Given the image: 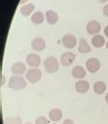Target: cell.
Returning <instances> with one entry per match:
<instances>
[{
  "instance_id": "cb8c5ba5",
  "label": "cell",
  "mask_w": 108,
  "mask_h": 124,
  "mask_svg": "<svg viewBox=\"0 0 108 124\" xmlns=\"http://www.w3.org/2000/svg\"><path fill=\"white\" fill-rule=\"evenodd\" d=\"M104 35H105L108 38V25L105 27V28H104Z\"/></svg>"
},
{
  "instance_id": "603a6c76",
  "label": "cell",
  "mask_w": 108,
  "mask_h": 124,
  "mask_svg": "<svg viewBox=\"0 0 108 124\" xmlns=\"http://www.w3.org/2000/svg\"><path fill=\"white\" fill-rule=\"evenodd\" d=\"M62 124H74V122H73V120H71V119H67V120H65L63 121Z\"/></svg>"
},
{
  "instance_id": "3957f363",
  "label": "cell",
  "mask_w": 108,
  "mask_h": 124,
  "mask_svg": "<svg viewBox=\"0 0 108 124\" xmlns=\"http://www.w3.org/2000/svg\"><path fill=\"white\" fill-rule=\"evenodd\" d=\"M41 76H42V73L38 68L28 69L27 71V74H26V77H27V81L31 84H35L37 82H39L41 79Z\"/></svg>"
},
{
  "instance_id": "7a4b0ae2",
  "label": "cell",
  "mask_w": 108,
  "mask_h": 124,
  "mask_svg": "<svg viewBox=\"0 0 108 124\" xmlns=\"http://www.w3.org/2000/svg\"><path fill=\"white\" fill-rule=\"evenodd\" d=\"M44 67H45L47 73H49V74L56 73L59 69V62L57 59L53 56L48 57L44 61Z\"/></svg>"
},
{
  "instance_id": "4316f807",
  "label": "cell",
  "mask_w": 108,
  "mask_h": 124,
  "mask_svg": "<svg viewBox=\"0 0 108 124\" xmlns=\"http://www.w3.org/2000/svg\"><path fill=\"white\" fill-rule=\"evenodd\" d=\"M105 101H106V103L108 104V93L106 94V96H105Z\"/></svg>"
},
{
  "instance_id": "52a82bcc",
  "label": "cell",
  "mask_w": 108,
  "mask_h": 124,
  "mask_svg": "<svg viewBox=\"0 0 108 124\" xmlns=\"http://www.w3.org/2000/svg\"><path fill=\"white\" fill-rule=\"evenodd\" d=\"M86 30H87V32L91 35H94V34L96 35L101 31V24L97 20H91L87 23Z\"/></svg>"
},
{
  "instance_id": "f546056e",
  "label": "cell",
  "mask_w": 108,
  "mask_h": 124,
  "mask_svg": "<svg viewBox=\"0 0 108 124\" xmlns=\"http://www.w3.org/2000/svg\"><path fill=\"white\" fill-rule=\"evenodd\" d=\"M26 124H32V123H30V122H27V123H26Z\"/></svg>"
},
{
  "instance_id": "8fae6325",
  "label": "cell",
  "mask_w": 108,
  "mask_h": 124,
  "mask_svg": "<svg viewBox=\"0 0 108 124\" xmlns=\"http://www.w3.org/2000/svg\"><path fill=\"white\" fill-rule=\"evenodd\" d=\"M90 88L89 83L86 80H80L75 84V90L79 94H85Z\"/></svg>"
},
{
  "instance_id": "277c9868",
  "label": "cell",
  "mask_w": 108,
  "mask_h": 124,
  "mask_svg": "<svg viewBox=\"0 0 108 124\" xmlns=\"http://www.w3.org/2000/svg\"><path fill=\"white\" fill-rule=\"evenodd\" d=\"M101 67V62L96 58H90L86 61V69L90 72L91 74H94Z\"/></svg>"
},
{
  "instance_id": "ffe728a7",
  "label": "cell",
  "mask_w": 108,
  "mask_h": 124,
  "mask_svg": "<svg viewBox=\"0 0 108 124\" xmlns=\"http://www.w3.org/2000/svg\"><path fill=\"white\" fill-rule=\"evenodd\" d=\"M22 123V120L19 117H9L7 118L5 120L4 124H21Z\"/></svg>"
},
{
  "instance_id": "484cf974",
  "label": "cell",
  "mask_w": 108,
  "mask_h": 124,
  "mask_svg": "<svg viewBox=\"0 0 108 124\" xmlns=\"http://www.w3.org/2000/svg\"><path fill=\"white\" fill-rule=\"evenodd\" d=\"M1 77H2V82H1V85H4V76L2 75Z\"/></svg>"
},
{
  "instance_id": "e0dca14e",
  "label": "cell",
  "mask_w": 108,
  "mask_h": 124,
  "mask_svg": "<svg viewBox=\"0 0 108 124\" xmlns=\"http://www.w3.org/2000/svg\"><path fill=\"white\" fill-rule=\"evenodd\" d=\"M78 51H79V53H88L91 52V47L89 46L88 42L83 38H81V40H80V41H79Z\"/></svg>"
},
{
  "instance_id": "ac0fdd59",
  "label": "cell",
  "mask_w": 108,
  "mask_h": 124,
  "mask_svg": "<svg viewBox=\"0 0 108 124\" xmlns=\"http://www.w3.org/2000/svg\"><path fill=\"white\" fill-rule=\"evenodd\" d=\"M34 9H35V5L32 4V3L24 5L20 8V13L22 14L23 16H25V17H27L34 11Z\"/></svg>"
},
{
  "instance_id": "f1b7e54d",
  "label": "cell",
  "mask_w": 108,
  "mask_h": 124,
  "mask_svg": "<svg viewBox=\"0 0 108 124\" xmlns=\"http://www.w3.org/2000/svg\"><path fill=\"white\" fill-rule=\"evenodd\" d=\"M106 48H107V50H108V41H107V43H106Z\"/></svg>"
},
{
  "instance_id": "83f0119b",
  "label": "cell",
  "mask_w": 108,
  "mask_h": 124,
  "mask_svg": "<svg viewBox=\"0 0 108 124\" xmlns=\"http://www.w3.org/2000/svg\"><path fill=\"white\" fill-rule=\"evenodd\" d=\"M99 1L101 2V3H106L108 0H99Z\"/></svg>"
},
{
  "instance_id": "d4e9b609",
  "label": "cell",
  "mask_w": 108,
  "mask_h": 124,
  "mask_svg": "<svg viewBox=\"0 0 108 124\" xmlns=\"http://www.w3.org/2000/svg\"><path fill=\"white\" fill-rule=\"evenodd\" d=\"M27 1H28V0H20V4H24V3H26Z\"/></svg>"
},
{
  "instance_id": "2e32d148",
  "label": "cell",
  "mask_w": 108,
  "mask_h": 124,
  "mask_svg": "<svg viewBox=\"0 0 108 124\" xmlns=\"http://www.w3.org/2000/svg\"><path fill=\"white\" fill-rule=\"evenodd\" d=\"M46 17H44V14L41 11H37L32 15L31 17V22L35 25H40L41 23H43Z\"/></svg>"
},
{
  "instance_id": "6da1fadb",
  "label": "cell",
  "mask_w": 108,
  "mask_h": 124,
  "mask_svg": "<svg viewBox=\"0 0 108 124\" xmlns=\"http://www.w3.org/2000/svg\"><path fill=\"white\" fill-rule=\"evenodd\" d=\"M26 86H27V82L20 75H14L9 79V88L15 89V90H20V89L25 88Z\"/></svg>"
},
{
  "instance_id": "7c38bea8",
  "label": "cell",
  "mask_w": 108,
  "mask_h": 124,
  "mask_svg": "<svg viewBox=\"0 0 108 124\" xmlns=\"http://www.w3.org/2000/svg\"><path fill=\"white\" fill-rule=\"evenodd\" d=\"M72 76H73V78H76V79H82L83 77H85L86 71L82 66L77 65V66H75L73 69H72Z\"/></svg>"
},
{
  "instance_id": "4fadbf2b",
  "label": "cell",
  "mask_w": 108,
  "mask_h": 124,
  "mask_svg": "<svg viewBox=\"0 0 108 124\" xmlns=\"http://www.w3.org/2000/svg\"><path fill=\"white\" fill-rule=\"evenodd\" d=\"M45 17H46V19H47L48 23L50 24V25L56 24L59 19L58 14L56 13L55 11H53V10H48V11L46 12Z\"/></svg>"
},
{
  "instance_id": "ba28073f",
  "label": "cell",
  "mask_w": 108,
  "mask_h": 124,
  "mask_svg": "<svg viewBox=\"0 0 108 124\" xmlns=\"http://www.w3.org/2000/svg\"><path fill=\"white\" fill-rule=\"evenodd\" d=\"M75 60V54L71 53V52H67L64 53L61 56V62L63 66H69L71 65L72 62Z\"/></svg>"
},
{
  "instance_id": "d6986e66",
  "label": "cell",
  "mask_w": 108,
  "mask_h": 124,
  "mask_svg": "<svg viewBox=\"0 0 108 124\" xmlns=\"http://www.w3.org/2000/svg\"><path fill=\"white\" fill-rule=\"evenodd\" d=\"M106 90V85L103 81H97L94 85V91L98 95L104 94Z\"/></svg>"
},
{
  "instance_id": "9c48e42d",
  "label": "cell",
  "mask_w": 108,
  "mask_h": 124,
  "mask_svg": "<svg viewBox=\"0 0 108 124\" xmlns=\"http://www.w3.org/2000/svg\"><path fill=\"white\" fill-rule=\"evenodd\" d=\"M31 47L32 49L36 52H41L45 49L46 47V42L45 40H43L42 38H40V37H37L34 40H32L31 42Z\"/></svg>"
},
{
  "instance_id": "5b68a950",
  "label": "cell",
  "mask_w": 108,
  "mask_h": 124,
  "mask_svg": "<svg viewBox=\"0 0 108 124\" xmlns=\"http://www.w3.org/2000/svg\"><path fill=\"white\" fill-rule=\"evenodd\" d=\"M62 44L67 49H73L77 44L76 37L72 34H65L62 37Z\"/></svg>"
},
{
  "instance_id": "5bb4252c",
  "label": "cell",
  "mask_w": 108,
  "mask_h": 124,
  "mask_svg": "<svg viewBox=\"0 0 108 124\" xmlns=\"http://www.w3.org/2000/svg\"><path fill=\"white\" fill-rule=\"evenodd\" d=\"M49 117H50V120L54 121V122L60 121L62 118V111L59 108H53L50 111Z\"/></svg>"
},
{
  "instance_id": "44dd1931",
  "label": "cell",
  "mask_w": 108,
  "mask_h": 124,
  "mask_svg": "<svg viewBox=\"0 0 108 124\" xmlns=\"http://www.w3.org/2000/svg\"><path fill=\"white\" fill-rule=\"evenodd\" d=\"M35 124H49V121L47 120V118L44 116H40L38 117L35 120Z\"/></svg>"
},
{
  "instance_id": "30bf717a",
  "label": "cell",
  "mask_w": 108,
  "mask_h": 124,
  "mask_svg": "<svg viewBox=\"0 0 108 124\" xmlns=\"http://www.w3.org/2000/svg\"><path fill=\"white\" fill-rule=\"evenodd\" d=\"M26 70H27V67H26V65L21 62L14 63L13 65H12V67H11V72H12V74L15 75H23V74L26 73Z\"/></svg>"
},
{
  "instance_id": "9a60e30c",
  "label": "cell",
  "mask_w": 108,
  "mask_h": 124,
  "mask_svg": "<svg viewBox=\"0 0 108 124\" xmlns=\"http://www.w3.org/2000/svg\"><path fill=\"white\" fill-rule=\"evenodd\" d=\"M92 44L94 46L95 48H101L105 44V40H104V36L96 34L93 37L92 39Z\"/></svg>"
},
{
  "instance_id": "7402d4cb",
  "label": "cell",
  "mask_w": 108,
  "mask_h": 124,
  "mask_svg": "<svg viewBox=\"0 0 108 124\" xmlns=\"http://www.w3.org/2000/svg\"><path fill=\"white\" fill-rule=\"evenodd\" d=\"M103 12H104V16L108 18V4L104 6V9H103Z\"/></svg>"
},
{
  "instance_id": "8992f818",
  "label": "cell",
  "mask_w": 108,
  "mask_h": 124,
  "mask_svg": "<svg viewBox=\"0 0 108 124\" xmlns=\"http://www.w3.org/2000/svg\"><path fill=\"white\" fill-rule=\"evenodd\" d=\"M26 62H27V65H29L30 67L33 68H37L40 65L41 59L40 57L39 54L37 53H29L26 58Z\"/></svg>"
},
{
  "instance_id": "4dcf8cb0",
  "label": "cell",
  "mask_w": 108,
  "mask_h": 124,
  "mask_svg": "<svg viewBox=\"0 0 108 124\" xmlns=\"http://www.w3.org/2000/svg\"><path fill=\"white\" fill-rule=\"evenodd\" d=\"M53 124H57V123H53Z\"/></svg>"
}]
</instances>
